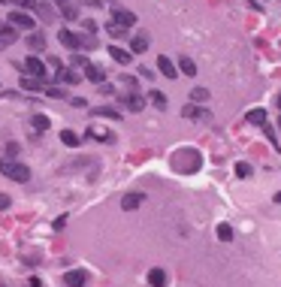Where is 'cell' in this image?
Instances as JSON below:
<instances>
[{
    "mask_svg": "<svg viewBox=\"0 0 281 287\" xmlns=\"http://www.w3.org/2000/svg\"><path fill=\"white\" fill-rule=\"evenodd\" d=\"M73 64H76V67H88V61H85L82 54H76V58H73Z\"/></svg>",
    "mask_w": 281,
    "mask_h": 287,
    "instance_id": "34",
    "label": "cell"
},
{
    "mask_svg": "<svg viewBox=\"0 0 281 287\" xmlns=\"http://www.w3.org/2000/svg\"><path fill=\"white\" fill-rule=\"evenodd\" d=\"M58 79H61V82H67V85H79V79H82V76H79L76 70H67V67H64V70L58 73Z\"/></svg>",
    "mask_w": 281,
    "mask_h": 287,
    "instance_id": "21",
    "label": "cell"
},
{
    "mask_svg": "<svg viewBox=\"0 0 281 287\" xmlns=\"http://www.w3.org/2000/svg\"><path fill=\"white\" fill-rule=\"evenodd\" d=\"M145 203V194H124L121 197V209L124 212H133V209H139Z\"/></svg>",
    "mask_w": 281,
    "mask_h": 287,
    "instance_id": "11",
    "label": "cell"
},
{
    "mask_svg": "<svg viewBox=\"0 0 281 287\" xmlns=\"http://www.w3.org/2000/svg\"><path fill=\"white\" fill-rule=\"evenodd\" d=\"M148 100H151L157 109H166V97H163L160 91H151V94H148Z\"/></svg>",
    "mask_w": 281,
    "mask_h": 287,
    "instance_id": "28",
    "label": "cell"
},
{
    "mask_svg": "<svg viewBox=\"0 0 281 287\" xmlns=\"http://www.w3.org/2000/svg\"><path fill=\"white\" fill-rule=\"evenodd\" d=\"M88 136L97 139V142H115V139H118L112 130H106V127H100V124H91V127H88Z\"/></svg>",
    "mask_w": 281,
    "mask_h": 287,
    "instance_id": "9",
    "label": "cell"
},
{
    "mask_svg": "<svg viewBox=\"0 0 281 287\" xmlns=\"http://www.w3.org/2000/svg\"><path fill=\"white\" fill-rule=\"evenodd\" d=\"M94 115H100V118H115V121L121 118V112H118V109H112V106H97V109H94Z\"/></svg>",
    "mask_w": 281,
    "mask_h": 287,
    "instance_id": "22",
    "label": "cell"
},
{
    "mask_svg": "<svg viewBox=\"0 0 281 287\" xmlns=\"http://www.w3.org/2000/svg\"><path fill=\"white\" fill-rule=\"evenodd\" d=\"M27 287H42V281H39V278H30V281H27Z\"/></svg>",
    "mask_w": 281,
    "mask_h": 287,
    "instance_id": "36",
    "label": "cell"
},
{
    "mask_svg": "<svg viewBox=\"0 0 281 287\" xmlns=\"http://www.w3.org/2000/svg\"><path fill=\"white\" fill-rule=\"evenodd\" d=\"M121 106H124V109H130V112H142L145 100H142V94H136V91H133V94H124V97H121Z\"/></svg>",
    "mask_w": 281,
    "mask_h": 287,
    "instance_id": "10",
    "label": "cell"
},
{
    "mask_svg": "<svg viewBox=\"0 0 281 287\" xmlns=\"http://www.w3.org/2000/svg\"><path fill=\"white\" fill-rule=\"evenodd\" d=\"M21 88L24 91H42V82L39 79H30V76H21Z\"/></svg>",
    "mask_w": 281,
    "mask_h": 287,
    "instance_id": "24",
    "label": "cell"
},
{
    "mask_svg": "<svg viewBox=\"0 0 281 287\" xmlns=\"http://www.w3.org/2000/svg\"><path fill=\"white\" fill-rule=\"evenodd\" d=\"M12 42H18V30L9 21H0V48H9Z\"/></svg>",
    "mask_w": 281,
    "mask_h": 287,
    "instance_id": "7",
    "label": "cell"
},
{
    "mask_svg": "<svg viewBox=\"0 0 281 287\" xmlns=\"http://www.w3.org/2000/svg\"><path fill=\"white\" fill-rule=\"evenodd\" d=\"M200 163H203V157H200L197 148H179L173 154V169L176 173H197Z\"/></svg>",
    "mask_w": 281,
    "mask_h": 287,
    "instance_id": "1",
    "label": "cell"
},
{
    "mask_svg": "<svg viewBox=\"0 0 281 287\" xmlns=\"http://www.w3.org/2000/svg\"><path fill=\"white\" fill-rule=\"evenodd\" d=\"M58 39H61L67 48H73V51H79V48H94V45H97V39H94L91 33H73V30H67V27L58 30Z\"/></svg>",
    "mask_w": 281,
    "mask_h": 287,
    "instance_id": "2",
    "label": "cell"
},
{
    "mask_svg": "<svg viewBox=\"0 0 281 287\" xmlns=\"http://www.w3.org/2000/svg\"><path fill=\"white\" fill-rule=\"evenodd\" d=\"M61 142H64V145H70V148H76V145H79L82 139H79V136H76L73 130H61Z\"/></svg>",
    "mask_w": 281,
    "mask_h": 287,
    "instance_id": "25",
    "label": "cell"
},
{
    "mask_svg": "<svg viewBox=\"0 0 281 287\" xmlns=\"http://www.w3.org/2000/svg\"><path fill=\"white\" fill-rule=\"evenodd\" d=\"M148 284L151 287H166V272H163L160 266H154V269L148 272Z\"/></svg>",
    "mask_w": 281,
    "mask_h": 287,
    "instance_id": "15",
    "label": "cell"
},
{
    "mask_svg": "<svg viewBox=\"0 0 281 287\" xmlns=\"http://www.w3.org/2000/svg\"><path fill=\"white\" fill-rule=\"evenodd\" d=\"M275 106H278V109H281V94H278V97H275Z\"/></svg>",
    "mask_w": 281,
    "mask_h": 287,
    "instance_id": "38",
    "label": "cell"
},
{
    "mask_svg": "<svg viewBox=\"0 0 281 287\" xmlns=\"http://www.w3.org/2000/svg\"><path fill=\"white\" fill-rule=\"evenodd\" d=\"M275 203H281V194H275Z\"/></svg>",
    "mask_w": 281,
    "mask_h": 287,
    "instance_id": "39",
    "label": "cell"
},
{
    "mask_svg": "<svg viewBox=\"0 0 281 287\" xmlns=\"http://www.w3.org/2000/svg\"><path fill=\"white\" fill-rule=\"evenodd\" d=\"M0 176H6V179H12V182H27V179H30V169H27L24 163L12 160V157H0Z\"/></svg>",
    "mask_w": 281,
    "mask_h": 287,
    "instance_id": "3",
    "label": "cell"
},
{
    "mask_svg": "<svg viewBox=\"0 0 281 287\" xmlns=\"http://www.w3.org/2000/svg\"><path fill=\"white\" fill-rule=\"evenodd\" d=\"M0 3H9V0H0Z\"/></svg>",
    "mask_w": 281,
    "mask_h": 287,
    "instance_id": "40",
    "label": "cell"
},
{
    "mask_svg": "<svg viewBox=\"0 0 281 287\" xmlns=\"http://www.w3.org/2000/svg\"><path fill=\"white\" fill-rule=\"evenodd\" d=\"M218 239L221 242H230L233 239V227L230 224H218Z\"/></svg>",
    "mask_w": 281,
    "mask_h": 287,
    "instance_id": "27",
    "label": "cell"
},
{
    "mask_svg": "<svg viewBox=\"0 0 281 287\" xmlns=\"http://www.w3.org/2000/svg\"><path fill=\"white\" fill-rule=\"evenodd\" d=\"M157 70H160L166 79H176V76H179V70L173 67V61H170L166 54H160V58H157Z\"/></svg>",
    "mask_w": 281,
    "mask_h": 287,
    "instance_id": "13",
    "label": "cell"
},
{
    "mask_svg": "<svg viewBox=\"0 0 281 287\" xmlns=\"http://www.w3.org/2000/svg\"><path fill=\"white\" fill-rule=\"evenodd\" d=\"M112 21H115L118 27L130 30V27L136 24V15H133V12H127V9H115V12H112Z\"/></svg>",
    "mask_w": 281,
    "mask_h": 287,
    "instance_id": "8",
    "label": "cell"
},
{
    "mask_svg": "<svg viewBox=\"0 0 281 287\" xmlns=\"http://www.w3.org/2000/svg\"><path fill=\"white\" fill-rule=\"evenodd\" d=\"M12 3H18L24 12H30V9H36V6H39V0H12Z\"/></svg>",
    "mask_w": 281,
    "mask_h": 287,
    "instance_id": "31",
    "label": "cell"
},
{
    "mask_svg": "<svg viewBox=\"0 0 281 287\" xmlns=\"http://www.w3.org/2000/svg\"><path fill=\"white\" fill-rule=\"evenodd\" d=\"M191 100H194V103H203V100H209V91H206V88H194V91H191Z\"/></svg>",
    "mask_w": 281,
    "mask_h": 287,
    "instance_id": "29",
    "label": "cell"
},
{
    "mask_svg": "<svg viewBox=\"0 0 281 287\" xmlns=\"http://www.w3.org/2000/svg\"><path fill=\"white\" fill-rule=\"evenodd\" d=\"M27 45H30L33 51H42V48H45V39H42V33H30V36H27Z\"/></svg>",
    "mask_w": 281,
    "mask_h": 287,
    "instance_id": "23",
    "label": "cell"
},
{
    "mask_svg": "<svg viewBox=\"0 0 281 287\" xmlns=\"http://www.w3.org/2000/svg\"><path fill=\"white\" fill-rule=\"evenodd\" d=\"M9 206H12V200L6 194H0V209H9Z\"/></svg>",
    "mask_w": 281,
    "mask_h": 287,
    "instance_id": "33",
    "label": "cell"
},
{
    "mask_svg": "<svg viewBox=\"0 0 281 287\" xmlns=\"http://www.w3.org/2000/svg\"><path fill=\"white\" fill-rule=\"evenodd\" d=\"M85 79H91L94 85H103V82H106V70L97 67V64H88V67H85Z\"/></svg>",
    "mask_w": 281,
    "mask_h": 287,
    "instance_id": "12",
    "label": "cell"
},
{
    "mask_svg": "<svg viewBox=\"0 0 281 287\" xmlns=\"http://www.w3.org/2000/svg\"><path fill=\"white\" fill-rule=\"evenodd\" d=\"M109 58L118 61V64H130V61H133V54L124 51V48H118V45H109Z\"/></svg>",
    "mask_w": 281,
    "mask_h": 287,
    "instance_id": "16",
    "label": "cell"
},
{
    "mask_svg": "<svg viewBox=\"0 0 281 287\" xmlns=\"http://www.w3.org/2000/svg\"><path fill=\"white\" fill-rule=\"evenodd\" d=\"M21 70H24V76H30V79H39V82L45 79V64H42L39 58H33V54H30V58H24Z\"/></svg>",
    "mask_w": 281,
    "mask_h": 287,
    "instance_id": "4",
    "label": "cell"
},
{
    "mask_svg": "<svg viewBox=\"0 0 281 287\" xmlns=\"http://www.w3.org/2000/svg\"><path fill=\"white\" fill-rule=\"evenodd\" d=\"M248 121H251V124H257V127H263V130H266V112H263V109H260V106H257V109H251V112H248Z\"/></svg>",
    "mask_w": 281,
    "mask_h": 287,
    "instance_id": "20",
    "label": "cell"
},
{
    "mask_svg": "<svg viewBox=\"0 0 281 287\" xmlns=\"http://www.w3.org/2000/svg\"><path fill=\"white\" fill-rule=\"evenodd\" d=\"M179 67H182V73H185V76H197V64H194L191 58H182V61H179Z\"/></svg>",
    "mask_w": 281,
    "mask_h": 287,
    "instance_id": "26",
    "label": "cell"
},
{
    "mask_svg": "<svg viewBox=\"0 0 281 287\" xmlns=\"http://www.w3.org/2000/svg\"><path fill=\"white\" fill-rule=\"evenodd\" d=\"M54 3H58V9H61V15H64V18H70V21H76V18H79L76 6H73L70 0H54Z\"/></svg>",
    "mask_w": 281,
    "mask_h": 287,
    "instance_id": "17",
    "label": "cell"
},
{
    "mask_svg": "<svg viewBox=\"0 0 281 287\" xmlns=\"http://www.w3.org/2000/svg\"><path fill=\"white\" fill-rule=\"evenodd\" d=\"M64 224H67V215H61V218L54 221V230H64Z\"/></svg>",
    "mask_w": 281,
    "mask_h": 287,
    "instance_id": "35",
    "label": "cell"
},
{
    "mask_svg": "<svg viewBox=\"0 0 281 287\" xmlns=\"http://www.w3.org/2000/svg\"><path fill=\"white\" fill-rule=\"evenodd\" d=\"M48 124H51V121H48V115H39V112H36V115H30V130H33V133H45V130H48Z\"/></svg>",
    "mask_w": 281,
    "mask_h": 287,
    "instance_id": "14",
    "label": "cell"
},
{
    "mask_svg": "<svg viewBox=\"0 0 281 287\" xmlns=\"http://www.w3.org/2000/svg\"><path fill=\"white\" fill-rule=\"evenodd\" d=\"M106 30H109V36H124V33H127V30H124V27H118L115 21H109V24H106Z\"/></svg>",
    "mask_w": 281,
    "mask_h": 287,
    "instance_id": "30",
    "label": "cell"
},
{
    "mask_svg": "<svg viewBox=\"0 0 281 287\" xmlns=\"http://www.w3.org/2000/svg\"><path fill=\"white\" fill-rule=\"evenodd\" d=\"M88 281H91V275H88L85 269H70V272L64 275V284L67 287H85Z\"/></svg>",
    "mask_w": 281,
    "mask_h": 287,
    "instance_id": "6",
    "label": "cell"
},
{
    "mask_svg": "<svg viewBox=\"0 0 281 287\" xmlns=\"http://www.w3.org/2000/svg\"><path fill=\"white\" fill-rule=\"evenodd\" d=\"M85 6H100V0H82Z\"/></svg>",
    "mask_w": 281,
    "mask_h": 287,
    "instance_id": "37",
    "label": "cell"
},
{
    "mask_svg": "<svg viewBox=\"0 0 281 287\" xmlns=\"http://www.w3.org/2000/svg\"><path fill=\"white\" fill-rule=\"evenodd\" d=\"M145 48H148V36H145V33H139V36H133V39H130V54H133V51H136V54H142Z\"/></svg>",
    "mask_w": 281,
    "mask_h": 287,
    "instance_id": "18",
    "label": "cell"
},
{
    "mask_svg": "<svg viewBox=\"0 0 281 287\" xmlns=\"http://www.w3.org/2000/svg\"><path fill=\"white\" fill-rule=\"evenodd\" d=\"M236 176H239V179H248V176H251V166H248V163H236Z\"/></svg>",
    "mask_w": 281,
    "mask_h": 287,
    "instance_id": "32",
    "label": "cell"
},
{
    "mask_svg": "<svg viewBox=\"0 0 281 287\" xmlns=\"http://www.w3.org/2000/svg\"><path fill=\"white\" fill-rule=\"evenodd\" d=\"M9 24H12L15 30H27V33H33V24H36V21H33L24 9H15V12L9 15Z\"/></svg>",
    "mask_w": 281,
    "mask_h": 287,
    "instance_id": "5",
    "label": "cell"
},
{
    "mask_svg": "<svg viewBox=\"0 0 281 287\" xmlns=\"http://www.w3.org/2000/svg\"><path fill=\"white\" fill-rule=\"evenodd\" d=\"M182 115H185V118H191V121L209 118V112H206V109H200V106H185V109H182Z\"/></svg>",
    "mask_w": 281,
    "mask_h": 287,
    "instance_id": "19",
    "label": "cell"
}]
</instances>
